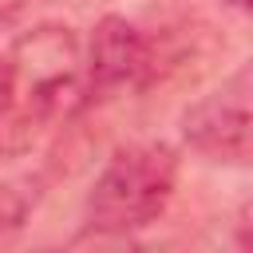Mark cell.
<instances>
[{
  "mask_svg": "<svg viewBox=\"0 0 253 253\" xmlns=\"http://www.w3.org/2000/svg\"><path fill=\"white\" fill-rule=\"evenodd\" d=\"M87 103L83 51L67 24H40L24 32L4 59L0 99V154L32 146L40 126L75 115Z\"/></svg>",
  "mask_w": 253,
  "mask_h": 253,
  "instance_id": "6da1fadb",
  "label": "cell"
},
{
  "mask_svg": "<svg viewBox=\"0 0 253 253\" xmlns=\"http://www.w3.org/2000/svg\"><path fill=\"white\" fill-rule=\"evenodd\" d=\"M178 182V158L166 142H130L111 154L87 194V225L103 233H130L150 225Z\"/></svg>",
  "mask_w": 253,
  "mask_h": 253,
  "instance_id": "7a4b0ae2",
  "label": "cell"
},
{
  "mask_svg": "<svg viewBox=\"0 0 253 253\" xmlns=\"http://www.w3.org/2000/svg\"><path fill=\"white\" fill-rule=\"evenodd\" d=\"M249 67L225 79L213 95L198 99L182 115V134L194 150L217 162H245L253 142V103H249Z\"/></svg>",
  "mask_w": 253,
  "mask_h": 253,
  "instance_id": "3957f363",
  "label": "cell"
},
{
  "mask_svg": "<svg viewBox=\"0 0 253 253\" xmlns=\"http://www.w3.org/2000/svg\"><path fill=\"white\" fill-rule=\"evenodd\" d=\"M150 75V43L126 16H103L91 32L87 59H83V83L87 99H107L126 87H138Z\"/></svg>",
  "mask_w": 253,
  "mask_h": 253,
  "instance_id": "277c9868",
  "label": "cell"
},
{
  "mask_svg": "<svg viewBox=\"0 0 253 253\" xmlns=\"http://www.w3.org/2000/svg\"><path fill=\"white\" fill-rule=\"evenodd\" d=\"M24 217H28V198H24L16 186L0 182V237L12 233V229H20Z\"/></svg>",
  "mask_w": 253,
  "mask_h": 253,
  "instance_id": "5b68a950",
  "label": "cell"
},
{
  "mask_svg": "<svg viewBox=\"0 0 253 253\" xmlns=\"http://www.w3.org/2000/svg\"><path fill=\"white\" fill-rule=\"evenodd\" d=\"M20 4H24V0H0V16H12Z\"/></svg>",
  "mask_w": 253,
  "mask_h": 253,
  "instance_id": "8992f818",
  "label": "cell"
},
{
  "mask_svg": "<svg viewBox=\"0 0 253 253\" xmlns=\"http://www.w3.org/2000/svg\"><path fill=\"white\" fill-rule=\"evenodd\" d=\"M0 99H4V59H0Z\"/></svg>",
  "mask_w": 253,
  "mask_h": 253,
  "instance_id": "52a82bcc",
  "label": "cell"
},
{
  "mask_svg": "<svg viewBox=\"0 0 253 253\" xmlns=\"http://www.w3.org/2000/svg\"><path fill=\"white\" fill-rule=\"evenodd\" d=\"M225 4H233V8H245V4H249V0H225Z\"/></svg>",
  "mask_w": 253,
  "mask_h": 253,
  "instance_id": "ba28073f",
  "label": "cell"
}]
</instances>
